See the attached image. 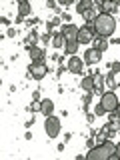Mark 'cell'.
<instances>
[{"label": "cell", "mask_w": 120, "mask_h": 160, "mask_svg": "<svg viewBox=\"0 0 120 160\" xmlns=\"http://www.w3.org/2000/svg\"><path fill=\"white\" fill-rule=\"evenodd\" d=\"M84 66H86V62H84V58H78L76 54H72V56H68V62H66V68L70 74H76V76H80V74L84 72Z\"/></svg>", "instance_id": "obj_7"}, {"label": "cell", "mask_w": 120, "mask_h": 160, "mask_svg": "<svg viewBox=\"0 0 120 160\" xmlns=\"http://www.w3.org/2000/svg\"><path fill=\"white\" fill-rule=\"evenodd\" d=\"M40 42V34H38V30H28V34L24 36V46H26V50L30 46H36V44Z\"/></svg>", "instance_id": "obj_12"}, {"label": "cell", "mask_w": 120, "mask_h": 160, "mask_svg": "<svg viewBox=\"0 0 120 160\" xmlns=\"http://www.w3.org/2000/svg\"><path fill=\"white\" fill-rule=\"evenodd\" d=\"M54 100H50V98H42L40 100V114H42L44 118L50 116V114H54Z\"/></svg>", "instance_id": "obj_11"}, {"label": "cell", "mask_w": 120, "mask_h": 160, "mask_svg": "<svg viewBox=\"0 0 120 160\" xmlns=\"http://www.w3.org/2000/svg\"><path fill=\"white\" fill-rule=\"evenodd\" d=\"M58 24H60V16H52L46 22V32H54V28H56Z\"/></svg>", "instance_id": "obj_22"}, {"label": "cell", "mask_w": 120, "mask_h": 160, "mask_svg": "<svg viewBox=\"0 0 120 160\" xmlns=\"http://www.w3.org/2000/svg\"><path fill=\"white\" fill-rule=\"evenodd\" d=\"M26 112H32V114L40 112V102H36V100H34L32 104H28V106H26Z\"/></svg>", "instance_id": "obj_25"}, {"label": "cell", "mask_w": 120, "mask_h": 160, "mask_svg": "<svg viewBox=\"0 0 120 160\" xmlns=\"http://www.w3.org/2000/svg\"><path fill=\"white\" fill-rule=\"evenodd\" d=\"M108 72L120 74V62H118V60H112V62H108Z\"/></svg>", "instance_id": "obj_23"}, {"label": "cell", "mask_w": 120, "mask_h": 160, "mask_svg": "<svg viewBox=\"0 0 120 160\" xmlns=\"http://www.w3.org/2000/svg\"><path fill=\"white\" fill-rule=\"evenodd\" d=\"M100 12V10H96V6H92V8H88L86 12H82L80 16L84 18V22H88V24H92L94 22V18H96V14Z\"/></svg>", "instance_id": "obj_19"}, {"label": "cell", "mask_w": 120, "mask_h": 160, "mask_svg": "<svg viewBox=\"0 0 120 160\" xmlns=\"http://www.w3.org/2000/svg\"><path fill=\"white\" fill-rule=\"evenodd\" d=\"M94 36H96V32H94V26L88 22H84L82 26L78 28V42L84 44V46H88V44H92Z\"/></svg>", "instance_id": "obj_6"}, {"label": "cell", "mask_w": 120, "mask_h": 160, "mask_svg": "<svg viewBox=\"0 0 120 160\" xmlns=\"http://www.w3.org/2000/svg\"><path fill=\"white\" fill-rule=\"evenodd\" d=\"M94 114H96V116H104V114H108L106 112V110H104V106H102V104H96V108H94Z\"/></svg>", "instance_id": "obj_26"}, {"label": "cell", "mask_w": 120, "mask_h": 160, "mask_svg": "<svg viewBox=\"0 0 120 160\" xmlns=\"http://www.w3.org/2000/svg\"><path fill=\"white\" fill-rule=\"evenodd\" d=\"M64 44H66V36L62 34V30H58V32H52L50 46H52V48H64Z\"/></svg>", "instance_id": "obj_14"}, {"label": "cell", "mask_w": 120, "mask_h": 160, "mask_svg": "<svg viewBox=\"0 0 120 160\" xmlns=\"http://www.w3.org/2000/svg\"><path fill=\"white\" fill-rule=\"evenodd\" d=\"M94 118H96V114H94V112H86V122H88V124H92Z\"/></svg>", "instance_id": "obj_32"}, {"label": "cell", "mask_w": 120, "mask_h": 160, "mask_svg": "<svg viewBox=\"0 0 120 160\" xmlns=\"http://www.w3.org/2000/svg\"><path fill=\"white\" fill-rule=\"evenodd\" d=\"M16 2H30V0H16Z\"/></svg>", "instance_id": "obj_45"}, {"label": "cell", "mask_w": 120, "mask_h": 160, "mask_svg": "<svg viewBox=\"0 0 120 160\" xmlns=\"http://www.w3.org/2000/svg\"><path fill=\"white\" fill-rule=\"evenodd\" d=\"M104 82H106L108 90H116V88L120 86V82L116 80V74H112V72H108L106 76H104Z\"/></svg>", "instance_id": "obj_17"}, {"label": "cell", "mask_w": 120, "mask_h": 160, "mask_svg": "<svg viewBox=\"0 0 120 160\" xmlns=\"http://www.w3.org/2000/svg\"><path fill=\"white\" fill-rule=\"evenodd\" d=\"M100 104L104 106L106 112H114V110L118 108V104H120V98L116 96L114 90H106V92L100 94Z\"/></svg>", "instance_id": "obj_5"}, {"label": "cell", "mask_w": 120, "mask_h": 160, "mask_svg": "<svg viewBox=\"0 0 120 160\" xmlns=\"http://www.w3.org/2000/svg\"><path fill=\"white\" fill-rule=\"evenodd\" d=\"M24 138L30 140V138H32V132H30V130H26V132H24Z\"/></svg>", "instance_id": "obj_42"}, {"label": "cell", "mask_w": 120, "mask_h": 160, "mask_svg": "<svg viewBox=\"0 0 120 160\" xmlns=\"http://www.w3.org/2000/svg\"><path fill=\"white\" fill-rule=\"evenodd\" d=\"M92 26H94V32H96V36L110 38L114 32H116V20H114V14L98 12L96 18H94V22H92Z\"/></svg>", "instance_id": "obj_1"}, {"label": "cell", "mask_w": 120, "mask_h": 160, "mask_svg": "<svg viewBox=\"0 0 120 160\" xmlns=\"http://www.w3.org/2000/svg\"><path fill=\"white\" fill-rule=\"evenodd\" d=\"M60 18H62L64 22H72V16H70L68 12H62V14H60Z\"/></svg>", "instance_id": "obj_33"}, {"label": "cell", "mask_w": 120, "mask_h": 160, "mask_svg": "<svg viewBox=\"0 0 120 160\" xmlns=\"http://www.w3.org/2000/svg\"><path fill=\"white\" fill-rule=\"evenodd\" d=\"M56 148H58V152H62V150H64V148H66V142H62V144H58V146H56Z\"/></svg>", "instance_id": "obj_41"}, {"label": "cell", "mask_w": 120, "mask_h": 160, "mask_svg": "<svg viewBox=\"0 0 120 160\" xmlns=\"http://www.w3.org/2000/svg\"><path fill=\"white\" fill-rule=\"evenodd\" d=\"M52 60H54L56 64H64V56H60V54H56V52L52 54Z\"/></svg>", "instance_id": "obj_29"}, {"label": "cell", "mask_w": 120, "mask_h": 160, "mask_svg": "<svg viewBox=\"0 0 120 160\" xmlns=\"http://www.w3.org/2000/svg\"><path fill=\"white\" fill-rule=\"evenodd\" d=\"M98 10H100V12H108V14H116L118 4H116V0H102L100 6H98Z\"/></svg>", "instance_id": "obj_13"}, {"label": "cell", "mask_w": 120, "mask_h": 160, "mask_svg": "<svg viewBox=\"0 0 120 160\" xmlns=\"http://www.w3.org/2000/svg\"><path fill=\"white\" fill-rule=\"evenodd\" d=\"M78 28L80 26H76L74 22H66L60 30H62V34L66 36V40H78Z\"/></svg>", "instance_id": "obj_10"}, {"label": "cell", "mask_w": 120, "mask_h": 160, "mask_svg": "<svg viewBox=\"0 0 120 160\" xmlns=\"http://www.w3.org/2000/svg\"><path fill=\"white\" fill-rule=\"evenodd\" d=\"M60 6L58 4V0H46V8H50V10H56Z\"/></svg>", "instance_id": "obj_28"}, {"label": "cell", "mask_w": 120, "mask_h": 160, "mask_svg": "<svg viewBox=\"0 0 120 160\" xmlns=\"http://www.w3.org/2000/svg\"><path fill=\"white\" fill-rule=\"evenodd\" d=\"M80 88H82L84 92L94 90V76H92V74H88V76H84L82 80H80Z\"/></svg>", "instance_id": "obj_18"}, {"label": "cell", "mask_w": 120, "mask_h": 160, "mask_svg": "<svg viewBox=\"0 0 120 160\" xmlns=\"http://www.w3.org/2000/svg\"><path fill=\"white\" fill-rule=\"evenodd\" d=\"M92 96H94V92H92V90L84 92V96H82V106H90V102H92Z\"/></svg>", "instance_id": "obj_24"}, {"label": "cell", "mask_w": 120, "mask_h": 160, "mask_svg": "<svg viewBox=\"0 0 120 160\" xmlns=\"http://www.w3.org/2000/svg\"><path fill=\"white\" fill-rule=\"evenodd\" d=\"M72 2H74V0H58V4H60V6H64V8H68Z\"/></svg>", "instance_id": "obj_34"}, {"label": "cell", "mask_w": 120, "mask_h": 160, "mask_svg": "<svg viewBox=\"0 0 120 160\" xmlns=\"http://www.w3.org/2000/svg\"><path fill=\"white\" fill-rule=\"evenodd\" d=\"M78 46H80L78 40H66V44H64V54H66V56L76 54L78 52Z\"/></svg>", "instance_id": "obj_16"}, {"label": "cell", "mask_w": 120, "mask_h": 160, "mask_svg": "<svg viewBox=\"0 0 120 160\" xmlns=\"http://www.w3.org/2000/svg\"><path fill=\"white\" fill-rule=\"evenodd\" d=\"M70 140H72V132H66V134H64V142H70Z\"/></svg>", "instance_id": "obj_39"}, {"label": "cell", "mask_w": 120, "mask_h": 160, "mask_svg": "<svg viewBox=\"0 0 120 160\" xmlns=\"http://www.w3.org/2000/svg\"><path fill=\"white\" fill-rule=\"evenodd\" d=\"M16 34H18V30H16V28H8V38H14Z\"/></svg>", "instance_id": "obj_37"}, {"label": "cell", "mask_w": 120, "mask_h": 160, "mask_svg": "<svg viewBox=\"0 0 120 160\" xmlns=\"http://www.w3.org/2000/svg\"><path fill=\"white\" fill-rule=\"evenodd\" d=\"M92 46H94V48H98L100 52H106L108 46H110V40H108V38H104V36H94Z\"/></svg>", "instance_id": "obj_15"}, {"label": "cell", "mask_w": 120, "mask_h": 160, "mask_svg": "<svg viewBox=\"0 0 120 160\" xmlns=\"http://www.w3.org/2000/svg\"><path fill=\"white\" fill-rule=\"evenodd\" d=\"M32 124H34V116L26 120V124H24V128H30V126H32Z\"/></svg>", "instance_id": "obj_40"}, {"label": "cell", "mask_w": 120, "mask_h": 160, "mask_svg": "<svg viewBox=\"0 0 120 160\" xmlns=\"http://www.w3.org/2000/svg\"><path fill=\"white\" fill-rule=\"evenodd\" d=\"M94 146H96V138H92V136H90V138L86 140V148L90 150V148H94Z\"/></svg>", "instance_id": "obj_30"}, {"label": "cell", "mask_w": 120, "mask_h": 160, "mask_svg": "<svg viewBox=\"0 0 120 160\" xmlns=\"http://www.w3.org/2000/svg\"><path fill=\"white\" fill-rule=\"evenodd\" d=\"M28 58L30 62H38V60H46V50H44L42 46H30L28 48Z\"/></svg>", "instance_id": "obj_9"}, {"label": "cell", "mask_w": 120, "mask_h": 160, "mask_svg": "<svg viewBox=\"0 0 120 160\" xmlns=\"http://www.w3.org/2000/svg\"><path fill=\"white\" fill-rule=\"evenodd\" d=\"M110 44H120V38H118V36H114V34H112V36H110Z\"/></svg>", "instance_id": "obj_38"}, {"label": "cell", "mask_w": 120, "mask_h": 160, "mask_svg": "<svg viewBox=\"0 0 120 160\" xmlns=\"http://www.w3.org/2000/svg\"><path fill=\"white\" fill-rule=\"evenodd\" d=\"M100 60H102V52H100L98 48L90 46L84 50V62L90 64V66H94V64H100Z\"/></svg>", "instance_id": "obj_8"}, {"label": "cell", "mask_w": 120, "mask_h": 160, "mask_svg": "<svg viewBox=\"0 0 120 160\" xmlns=\"http://www.w3.org/2000/svg\"><path fill=\"white\" fill-rule=\"evenodd\" d=\"M38 22H40V18H26V24H28V26H36Z\"/></svg>", "instance_id": "obj_31"}, {"label": "cell", "mask_w": 120, "mask_h": 160, "mask_svg": "<svg viewBox=\"0 0 120 160\" xmlns=\"http://www.w3.org/2000/svg\"><path fill=\"white\" fill-rule=\"evenodd\" d=\"M18 14L24 18H28L30 14V2H18Z\"/></svg>", "instance_id": "obj_21"}, {"label": "cell", "mask_w": 120, "mask_h": 160, "mask_svg": "<svg viewBox=\"0 0 120 160\" xmlns=\"http://www.w3.org/2000/svg\"><path fill=\"white\" fill-rule=\"evenodd\" d=\"M32 100H36V102L42 100V98H40V90H34V92H32Z\"/></svg>", "instance_id": "obj_36"}, {"label": "cell", "mask_w": 120, "mask_h": 160, "mask_svg": "<svg viewBox=\"0 0 120 160\" xmlns=\"http://www.w3.org/2000/svg\"><path fill=\"white\" fill-rule=\"evenodd\" d=\"M94 4H96V6H100V2H102V0H92Z\"/></svg>", "instance_id": "obj_44"}, {"label": "cell", "mask_w": 120, "mask_h": 160, "mask_svg": "<svg viewBox=\"0 0 120 160\" xmlns=\"http://www.w3.org/2000/svg\"><path fill=\"white\" fill-rule=\"evenodd\" d=\"M92 6H96L92 0H78V2H76V12L82 14V12H86V10L92 8Z\"/></svg>", "instance_id": "obj_20"}, {"label": "cell", "mask_w": 120, "mask_h": 160, "mask_svg": "<svg viewBox=\"0 0 120 160\" xmlns=\"http://www.w3.org/2000/svg\"><path fill=\"white\" fill-rule=\"evenodd\" d=\"M44 132H46L48 138L60 136V132H62V122H60V118L54 116V114L46 116V120H44Z\"/></svg>", "instance_id": "obj_3"}, {"label": "cell", "mask_w": 120, "mask_h": 160, "mask_svg": "<svg viewBox=\"0 0 120 160\" xmlns=\"http://www.w3.org/2000/svg\"><path fill=\"white\" fill-rule=\"evenodd\" d=\"M114 150H116V144L110 138H106L102 144H96L94 148H90L86 158L88 160H110V156L114 154Z\"/></svg>", "instance_id": "obj_2"}, {"label": "cell", "mask_w": 120, "mask_h": 160, "mask_svg": "<svg viewBox=\"0 0 120 160\" xmlns=\"http://www.w3.org/2000/svg\"><path fill=\"white\" fill-rule=\"evenodd\" d=\"M50 40H52V32H44L42 36H40V42L42 44H50Z\"/></svg>", "instance_id": "obj_27"}, {"label": "cell", "mask_w": 120, "mask_h": 160, "mask_svg": "<svg viewBox=\"0 0 120 160\" xmlns=\"http://www.w3.org/2000/svg\"><path fill=\"white\" fill-rule=\"evenodd\" d=\"M116 4H118V8H120V0H116Z\"/></svg>", "instance_id": "obj_46"}, {"label": "cell", "mask_w": 120, "mask_h": 160, "mask_svg": "<svg viewBox=\"0 0 120 160\" xmlns=\"http://www.w3.org/2000/svg\"><path fill=\"white\" fill-rule=\"evenodd\" d=\"M48 72H50V68H48L46 60H38V62H30L28 64V74H30L32 80H42Z\"/></svg>", "instance_id": "obj_4"}, {"label": "cell", "mask_w": 120, "mask_h": 160, "mask_svg": "<svg viewBox=\"0 0 120 160\" xmlns=\"http://www.w3.org/2000/svg\"><path fill=\"white\" fill-rule=\"evenodd\" d=\"M0 24H2V28H6V26H10V20L6 16H2V18H0Z\"/></svg>", "instance_id": "obj_35"}, {"label": "cell", "mask_w": 120, "mask_h": 160, "mask_svg": "<svg viewBox=\"0 0 120 160\" xmlns=\"http://www.w3.org/2000/svg\"><path fill=\"white\" fill-rule=\"evenodd\" d=\"M114 112H116V116L120 118V104H118V108H116V110H114Z\"/></svg>", "instance_id": "obj_43"}]
</instances>
